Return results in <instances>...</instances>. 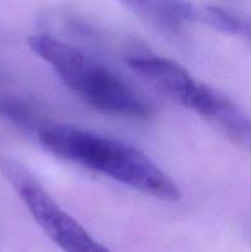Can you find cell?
<instances>
[{
    "label": "cell",
    "mask_w": 251,
    "mask_h": 252,
    "mask_svg": "<svg viewBox=\"0 0 251 252\" xmlns=\"http://www.w3.org/2000/svg\"><path fill=\"white\" fill-rule=\"evenodd\" d=\"M128 65L165 96L196 112L231 142L251 152V116L220 91L164 57L135 54L128 58Z\"/></svg>",
    "instance_id": "3"
},
{
    "label": "cell",
    "mask_w": 251,
    "mask_h": 252,
    "mask_svg": "<svg viewBox=\"0 0 251 252\" xmlns=\"http://www.w3.org/2000/svg\"><path fill=\"white\" fill-rule=\"evenodd\" d=\"M0 171L44 234L64 252H110L64 211L21 161L0 158Z\"/></svg>",
    "instance_id": "4"
},
{
    "label": "cell",
    "mask_w": 251,
    "mask_h": 252,
    "mask_svg": "<svg viewBox=\"0 0 251 252\" xmlns=\"http://www.w3.org/2000/svg\"><path fill=\"white\" fill-rule=\"evenodd\" d=\"M38 142L61 159L103 175L153 198L176 202L181 197L174 180L133 145L93 130L53 125L39 128Z\"/></svg>",
    "instance_id": "1"
},
{
    "label": "cell",
    "mask_w": 251,
    "mask_h": 252,
    "mask_svg": "<svg viewBox=\"0 0 251 252\" xmlns=\"http://www.w3.org/2000/svg\"><path fill=\"white\" fill-rule=\"evenodd\" d=\"M27 42L64 85L95 110L134 120L152 115V105L122 76L69 42L48 33L32 34Z\"/></svg>",
    "instance_id": "2"
},
{
    "label": "cell",
    "mask_w": 251,
    "mask_h": 252,
    "mask_svg": "<svg viewBox=\"0 0 251 252\" xmlns=\"http://www.w3.org/2000/svg\"><path fill=\"white\" fill-rule=\"evenodd\" d=\"M126 6L140 19L170 32H179L198 20V9L181 1H128Z\"/></svg>",
    "instance_id": "5"
},
{
    "label": "cell",
    "mask_w": 251,
    "mask_h": 252,
    "mask_svg": "<svg viewBox=\"0 0 251 252\" xmlns=\"http://www.w3.org/2000/svg\"><path fill=\"white\" fill-rule=\"evenodd\" d=\"M198 20L213 29L244 38L251 44V17L220 6H206L198 9Z\"/></svg>",
    "instance_id": "6"
}]
</instances>
